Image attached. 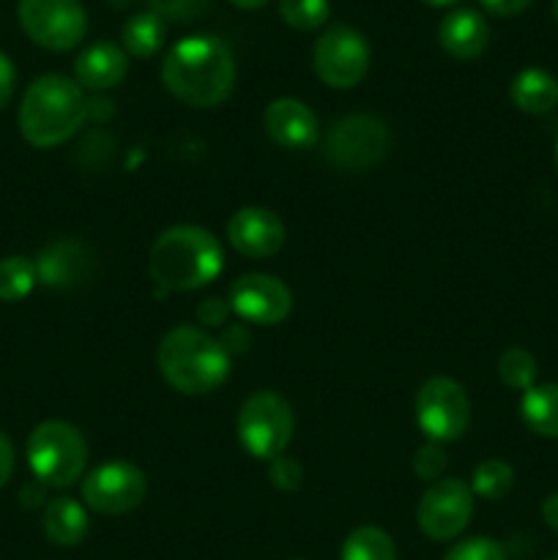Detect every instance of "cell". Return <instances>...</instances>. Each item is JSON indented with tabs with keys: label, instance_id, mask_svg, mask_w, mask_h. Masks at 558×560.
<instances>
[{
	"label": "cell",
	"instance_id": "cell-1",
	"mask_svg": "<svg viewBox=\"0 0 558 560\" xmlns=\"http://www.w3.org/2000/svg\"><path fill=\"white\" fill-rule=\"evenodd\" d=\"M162 82L178 102L189 107H217L235 85V60L217 36L181 38L162 63Z\"/></svg>",
	"mask_w": 558,
	"mask_h": 560
},
{
	"label": "cell",
	"instance_id": "cell-2",
	"mask_svg": "<svg viewBox=\"0 0 558 560\" xmlns=\"http://www.w3.org/2000/svg\"><path fill=\"white\" fill-rule=\"evenodd\" d=\"M222 246L208 230L195 224H175L164 230L148 255V273L164 290H200L222 271Z\"/></svg>",
	"mask_w": 558,
	"mask_h": 560
},
{
	"label": "cell",
	"instance_id": "cell-3",
	"mask_svg": "<svg viewBox=\"0 0 558 560\" xmlns=\"http://www.w3.org/2000/svg\"><path fill=\"white\" fill-rule=\"evenodd\" d=\"M156 364L164 381L186 397L217 392L230 372V355L219 339L195 326H175L162 337Z\"/></svg>",
	"mask_w": 558,
	"mask_h": 560
},
{
	"label": "cell",
	"instance_id": "cell-4",
	"mask_svg": "<svg viewBox=\"0 0 558 560\" xmlns=\"http://www.w3.org/2000/svg\"><path fill=\"white\" fill-rule=\"evenodd\" d=\"M88 118L82 88L63 74H44L31 82L20 104V131L31 145L55 148L77 135Z\"/></svg>",
	"mask_w": 558,
	"mask_h": 560
},
{
	"label": "cell",
	"instance_id": "cell-5",
	"mask_svg": "<svg viewBox=\"0 0 558 560\" xmlns=\"http://www.w3.org/2000/svg\"><path fill=\"white\" fill-rule=\"evenodd\" d=\"M27 465L44 487H74L88 465L85 438L66 421H44L27 438Z\"/></svg>",
	"mask_w": 558,
	"mask_h": 560
},
{
	"label": "cell",
	"instance_id": "cell-6",
	"mask_svg": "<svg viewBox=\"0 0 558 560\" xmlns=\"http://www.w3.org/2000/svg\"><path fill=\"white\" fill-rule=\"evenodd\" d=\"M295 432L293 408L288 399L274 392H257L241 405L235 419V435L244 452L255 459H268L284 454Z\"/></svg>",
	"mask_w": 558,
	"mask_h": 560
},
{
	"label": "cell",
	"instance_id": "cell-7",
	"mask_svg": "<svg viewBox=\"0 0 558 560\" xmlns=\"http://www.w3.org/2000/svg\"><path fill=\"white\" fill-rule=\"evenodd\" d=\"M388 148H392L388 126L375 115L364 113L337 120L323 140L328 162L339 170H348V173L375 167L377 162L386 159Z\"/></svg>",
	"mask_w": 558,
	"mask_h": 560
},
{
	"label": "cell",
	"instance_id": "cell-8",
	"mask_svg": "<svg viewBox=\"0 0 558 560\" xmlns=\"http://www.w3.org/2000/svg\"><path fill=\"white\" fill-rule=\"evenodd\" d=\"M16 16L22 31L49 52H69L88 31V14L80 0H20Z\"/></svg>",
	"mask_w": 558,
	"mask_h": 560
},
{
	"label": "cell",
	"instance_id": "cell-9",
	"mask_svg": "<svg viewBox=\"0 0 558 560\" xmlns=\"http://www.w3.org/2000/svg\"><path fill=\"white\" fill-rule=\"evenodd\" d=\"M312 66L317 80L328 88H356L370 71V44L356 27L332 25L315 42Z\"/></svg>",
	"mask_w": 558,
	"mask_h": 560
},
{
	"label": "cell",
	"instance_id": "cell-10",
	"mask_svg": "<svg viewBox=\"0 0 558 560\" xmlns=\"http://www.w3.org/2000/svg\"><path fill=\"white\" fill-rule=\"evenodd\" d=\"M416 421L430 441H460L470 424L468 394L452 377H430L416 394Z\"/></svg>",
	"mask_w": 558,
	"mask_h": 560
},
{
	"label": "cell",
	"instance_id": "cell-11",
	"mask_svg": "<svg viewBox=\"0 0 558 560\" xmlns=\"http://www.w3.org/2000/svg\"><path fill=\"white\" fill-rule=\"evenodd\" d=\"M474 517V492L460 479H441L427 487L416 509L421 534L432 541H452Z\"/></svg>",
	"mask_w": 558,
	"mask_h": 560
},
{
	"label": "cell",
	"instance_id": "cell-12",
	"mask_svg": "<svg viewBox=\"0 0 558 560\" xmlns=\"http://www.w3.org/2000/svg\"><path fill=\"white\" fill-rule=\"evenodd\" d=\"M148 481L137 465L129 463H107L82 479V503L91 512L118 517L129 514L146 501Z\"/></svg>",
	"mask_w": 558,
	"mask_h": 560
},
{
	"label": "cell",
	"instance_id": "cell-13",
	"mask_svg": "<svg viewBox=\"0 0 558 560\" xmlns=\"http://www.w3.org/2000/svg\"><path fill=\"white\" fill-rule=\"evenodd\" d=\"M230 310L255 326H277L293 310L288 284L268 273H246L230 288Z\"/></svg>",
	"mask_w": 558,
	"mask_h": 560
},
{
	"label": "cell",
	"instance_id": "cell-14",
	"mask_svg": "<svg viewBox=\"0 0 558 560\" xmlns=\"http://www.w3.org/2000/svg\"><path fill=\"white\" fill-rule=\"evenodd\" d=\"M36 277L44 288L77 290L96 277V252L74 238L44 246L36 257Z\"/></svg>",
	"mask_w": 558,
	"mask_h": 560
},
{
	"label": "cell",
	"instance_id": "cell-15",
	"mask_svg": "<svg viewBox=\"0 0 558 560\" xmlns=\"http://www.w3.org/2000/svg\"><path fill=\"white\" fill-rule=\"evenodd\" d=\"M228 238L244 257H271L284 244V224L268 208H241L228 222Z\"/></svg>",
	"mask_w": 558,
	"mask_h": 560
},
{
	"label": "cell",
	"instance_id": "cell-16",
	"mask_svg": "<svg viewBox=\"0 0 558 560\" xmlns=\"http://www.w3.org/2000/svg\"><path fill=\"white\" fill-rule=\"evenodd\" d=\"M263 124H266L268 137L288 151L315 145L317 137H321L315 113L299 98H277V102L268 104Z\"/></svg>",
	"mask_w": 558,
	"mask_h": 560
},
{
	"label": "cell",
	"instance_id": "cell-17",
	"mask_svg": "<svg viewBox=\"0 0 558 560\" xmlns=\"http://www.w3.org/2000/svg\"><path fill=\"white\" fill-rule=\"evenodd\" d=\"M438 42L452 58H479L490 42V25L476 9H454L438 25Z\"/></svg>",
	"mask_w": 558,
	"mask_h": 560
},
{
	"label": "cell",
	"instance_id": "cell-18",
	"mask_svg": "<svg viewBox=\"0 0 558 560\" xmlns=\"http://www.w3.org/2000/svg\"><path fill=\"white\" fill-rule=\"evenodd\" d=\"M126 71H129V60H126L124 47L113 42L91 44L74 60V82L88 91H107V88L120 85Z\"/></svg>",
	"mask_w": 558,
	"mask_h": 560
},
{
	"label": "cell",
	"instance_id": "cell-19",
	"mask_svg": "<svg viewBox=\"0 0 558 560\" xmlns=\"http://www.w3.org/2000/svg\"><path fill=\"white\" fill-rule=\"evenodd\" d=\"M42 528L53 545L77 547L88 536V512L74 498H53L44 506Z\"/></svg>",
	"mask_w": 558,
	"mask_h": 560
},
{
	"label": "cell",
	"instance_id": "cell-20",
	"mask_svg": "<svg viewBox=\"0 0 558 560\" xmlns=\"http://www.w3.org/2000/svg\"><path fill=\"white\" fill-rule=\"evenodd\" d=\"M512 104L525 115H545L558 107V80L545 69H523L509 88Z\"/></svg>",
	"mask_w": 558,
	"mask_h": 560
},
{
	"label": "cell",
	"instance_id": "cell-21",
	"mask_svg": "<svg viewBox=\"0 0 558 560\" xmlns=\"http://www.w3.org/2000/svg\"><path fill=\"white\" fill-rule=\"evenodd\" d=\"M520 419L525 421L534 435L558 438V386L545 383V386H531L520 399Z\"/></svg>",
	"mask_w": 558,
	"mask_h": 560
},
{
	"label": "cell",
	"instance_id": "cell-22",
	"mask_svg": "<svg viewBox=\"0 0 558 560\" xmlns=\"http://www.w3.org/2000/svg\"><path fill=\"white\" fill-rule=\"evenodd\" d=\"M164 36H167L164 20L153 11L135 14L131 20H126L124 31H120L124 52L135 55V58H153L164 47Z\"/></svg>",
	"mask_w": 558,
	"mask_h": 560
},
{
	"label": "cell",
	"instance_id": "cell-23",
	"mask_svg": "<svg viewBox=\"0 0 558 560\" xmlns=\"http://www.w3.org/2000/svg\"><path fill=\"white\" fill-rule=\"evenodd\" d=\"M339 560H397L392 536L377 525H361L342 541Z\"/></svg>",
	"mask_w": 558,
	"mask_h": 560
},
{
	"label": "cell",
	"instance_id": "cell-24",
	"mask_svg": "<svg viewBox=\"0 0 558 560\" xmlns=\"http://www.w3.org/2000/svg\"><path fill=\"white\" fill-rule=\"evenodd\" d=\"M36 262L27 257H3L0 260V301L14 304L22 301L33 288H36Z\"/></svg>",
	"mask_w": 558,
	"mask_h": 560
},
{
	"label": "cell",
	"instance_id": "cell-25",
	"mask_svg": "<svg viewBox=\"0 0 558 560\" xmlns=\"http://www.w3.org/2000/svg\"><path fill=\"white\" fill-rule=\"evenodd\" d=\"M514 487V470L512 465L503 463V459H485V463L476 465L474 481H470V492L485 501H501L503 495H509V490Z\"/></svg>",
	"mask_w": 558,
	"mask_h": 560
},
{
	"label": "cell",
	"instance_id": "cell-26",
	"mask_svg": "<svg viewBox=\"0 0 558 560\" xmlns=\"http://www.w3.org/2000/svg\"><path fill=\"white\" fill-rule=\"evenodd\" d=\"M328 14H332L328 0H279V16L293 31H317V27L326 25Z\"/></svg>",
	"mask_w": 558,
	"mask_h": 560
},
{
	"label": "cell",
	"instance_id": "cell-27",
	"mask_svg": "<svg viewBox=\"0 0 558 560\" xmlns=\"http://www.w3.org/2000/svg\"><path fill=\"white\" fill-rule=\"evenodd\" d=\"M498 375L503 386L514 392H528L536 381V359L525 348H507L498 359Z\"/></svg>",
	"mask_w": 558,
	"mask_h": 560
},
{
	"label": "cell",
	"instance_id": "cell-28",
	"mask_svg": "<svg viewBox=\"0 0 558 560\" xmlns=\"http://www.w3.org/2000/svg\"><path fill=\"white\" fill-rule=\"evenodd\" d=\"M443 560H507V547L487 536H474V539L457 541Z\"/></svg>",
	"mask_w": 558,
	"mask_h": 560
},
{
	"label": "cell",
	"instance_id": "cell-29",
	"mask_svg": "<svg viewBox=\"0 0 558 560\" xmlns=\"http://www.w3.org/2000/svg\"><path fill=\"white\" fill-rule=\"evenodd\" d=\"M414 470L421 481H430V485L441 481L443 470H446V452H443L441 443L427 441L414 457Z\"/></svg>",
	"mask_w": 558,
	"mask_h": 560
},
{
	"label": "cell",
	"instance_id": "cell-30",
	"mask_svg": "<svg viewBox=\"0 0 558 560\" xmlns=\"http://www.w3.org/2000/svg\"><path fill=\"white\" fill-rule=\"evenodd\" d=\"M268 479L279 492H295L304 485V468L288 454H279L268 463Z\"/></svg>",
	"mask_w": 558,
	"mask_h": 560
},
{
	"label": "cell",
	"instance_id": "cell-31",
	"mask_svg": "<svg viewBox=\"0 0 558 560\" xmlns=\"http://www.w3.org/2000/svg\"><path fill=\"white\" fill-rule=\"evenodd\" d=\"M148 5L164 22H191L208 9V0H148Z\"/></svg>",
	"mask_w": 558,
	"mask_h": 560
},
{
	"label": "cell",
	"instance_id": "cell-32",
	"mask_svg": "<svg viewBox=\"0 0 558 560\" xmlns=\"http://www.w3.org/2000/svg\"><path fill=\"white\" fill-rule=\"evenodd\" d=\"M228 315H230V304H224V301L219 299L202 301L200 310H197V320H200L202 326H224Z\"/></svg>",
	"mask_w": 558,
	"mask_h": 560
},
{
	"label": "cell",
	"instance_id": "cell-33",
	"mask_svg": "<svg viewBox=\"0 0 558 560\" xmlns=\"http://www.w3.org/2000/svg\"><path fill=\"white\" fill-rule=\"evenodd\" d=\"M219 342H222V348L228 350V355H233V353H246L252 337L249 331H246V326H228L222 331V337H219Z\"/></svg>",
	"mask_w": 558,
	"mask_h": 560
},
{
	"label": "cell",
	"instance_id": "cell-34",
	"mask_svg": "<svg viewBox=\"0 0 558 560\" xmlns=\"http://www.w3.org/2000/svg\"><path fill=\"white\" fill-rule=\"evenodd\" d=\"M14 66H11V60L0 52V109H3L5 104L11 102V96H14Z\"/></svg>",
	"mask_w": 558,
	"mask_h": 560
},
{
	"label": "cell",
	"instance_id": "cell-35",
	"mask_svg": "<svg viewBox=\"0 0 558 560\" xmlns=\"http://www.w3.org/2000/svg\"><path fill=\"white\" fill-rule=\"evenodd\" d=\"M481 9H487L496 16H514L531 5V0H479Z\"/></svg>",
	"mask_w": 558,
	"mask_h": 560
},
{
	"label": "cell",
	"instance_id": "cell-36",
	"mask_svg": "<svg viewBox=\"0 0 558 560\" xmlns=\"http://www.w3.org/2000/svg\"><path fill=\"white\" fill-rule=\"evenodd\" d=\"M11 474H14V446L9 438L0 432V487L9 485Z\"/></svg>",
	"mask_w": 558,
	"mask_h": 560
},
{
	"label": "cell",
	"instance_id": "cell-37",
	"mask_svg": "<svg viewBox=\"0 0 558 560\" xmlns=\"http://www.w3.org/2000/svg\"><path fill=\"white\" fill-rule=\"evenodd\" d=\"M542 520L547 523V528L558 530V492L545 498V503H542Z\"/></svg>",
	"mask_w": 558,
	"mask_h": 560
},
{
	"label": "cell",
	"instance_id": "cell-38",
	"mask_svg": "<svg viewBox=\"0 0 558 560\" xmlns=\"http://www.w3.org/2000/svg\"><path fill=\"white\" fill-rule=\"evenodd\" d=\"M44 490H47V487H44L42 481H36V485H27L25 490H22V503H25V506H31V509L42 506Z\"/></svg>",
	"mask_w": 558,
	"mask_h": 560
},
{
	"label": "cell",
	"instance_id": "cell-39",
	"mask_svg": "<svg viewBox=\"0 0 558 560\" xmlns=\"http://www.w3.org/2000/svg\"><path fill=\"white\" fill-rule=\"evenodd\" d=\"M230 3H233L235 9L255 11V9H263V5H266V3H271V0H230Z\"/></svg>",
	"mask_w": 558,
	"mask_h": 560
},
{
	"label": "cell",
	"instance_id": "cell-40",
	"mask_svg": "<svg viewBox=\"0 0 558 560\" xmlns=\"http://www.w3.org/2000/svg\"><path fill=\"white\" fill-rule=\"evenodd\" d=\"M425 5H432V9H449V5L460 3V0H421Z\"/></svg>",
	"mask_w": 558,
	"mask_h": 560
},
{
	"label": "cell",
	"instance_id": "cell-41",
	"mask_svg": "<svg viewBox=\"0 0 558 560\" xmlns=\"http://www.w3.org/2000/svg\"><path fill=\"white\" fill-rule=\"evenodd\" d=\"M107 3H113V5H129L131 0H107Z\"/></svg>",
	"mask_w": 558,
	"mask_h": 560
},
{
	"label": "cell",
	"instance_id": "cell-42",
	"mask_svg": "<svg viewBox=\"0 0 558 560\" xmlns=\"http://www.w3.org/2000/svg\"><path fill=\"white\" fill-rule=\"evenodd\" d=\"M553 16H556V22H558V0H556V3H553Z\"/></svg>",
	"mask_w": 558,
	"mask_h": 560
},
{
	"label": "cell",
	"instance_id": "cell-43",
	"mask_svg": "<svg viewBox=\"0 0 558 560\" xmlns=\"http://www.w3.org/2000/svg\"><path fill=\"white\" fill-rule=\"evenodd\" d=\"M556 170H558V140H556Z\"/></svg>",
	"mask_w": 558,
	"mask_h": 560
},
{
	"label": "cell",
	"instance_id": "cell-44",
	"mask_svg": "<svg viewBox=\"0 0 558 560\" xmlns=\"http://www.w3.org/2000/svg\"><path fill=\"white\" fill-rule=\"evenodd\" d=\"M547 560H558V556H553V558H547Z\"/></svg>",
	"mask_w": 558,
	"mask_h": 560
},
{
	"label": "cell",
	"instance_id": "cell-45",
	"mask_svg": "<svg viewBox=\"0 0 558 560\" xmlns=\"http://www.w3.org/2000/svg\"><path fill=\"white\" fill-rule=\"evenodd\" d=\"M295 560H301V558H295Z\"/></svg>",
	"mask_w": 558,
	"mask_h": 560
}]
</instances>
